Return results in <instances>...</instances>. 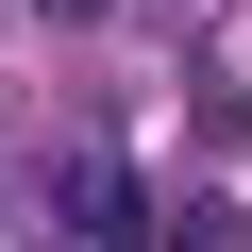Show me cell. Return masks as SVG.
Here are the masks:
<instances>
[{
    "label": "cell",
    "mask_w": 252,
    "mask_h": 252,
    "mask_svg": "<svg viewBox=\"0 0 252 252\" xmlns=\"http://www.w3.org/2000/svg\"><path fill=\"white\" fill-rule=\"evenodd\" d=\"M51 219H67L84 252H152V202H135L118 152H67V168H51Z\"/></svg>",
    "instance_id": "1"
},
{
    "label": "cell",
    "mask_w": 252,
    "mask_h": 252,
    "mask_svg": "<svg viewBox=\"0 0 252 252\" xmlns=\"http://www.w3.org/2000/svg\"><path fill=\"white\" fill-rule=\"evenodd\" d=\"M34 17H101V0H34Z\"/></svg>",
    "instance_id": "2"
}]
</instances>
